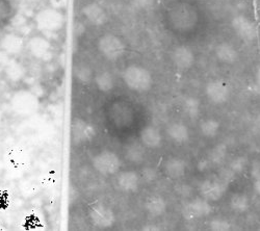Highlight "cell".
<instances>
[{
	"label": "cell",
	"instance_id": "603a6c76",
	"mask_svg": "<svg viewBox=\"0 0 260 231\" xmlns=\"http://www.w3.org/2000/svg\"><path fill=\"white\" fill-rule=\"evenodd\" d=\"M167 202L160 196H150L145 201V209L151 217H161L167 212Z\"/></svg>",
	"mask_w": 260,
	"mask_h": 231
},
{
	"label": "cell",
	"instance_id": "ba28073f",
	"mask_svg": "<svg viewBox=\"0 0 260 231\" xmlns=\"http://www.w3.org/2000/svg\"><path fill=\"white\" fill-rule=\"evenodd\" d=\"M96 136L94 125L83 119L77 118L71 125V141L75 146L89 144Z\"/></svg>",
	"mask_w": 260,
	"mask_h": 231
},
{
	"label": "cell",
	"instance_id": "2e32d148",
	"mask_svg": "<svg viewBox=\"0 0 260 231\" xmlns=\"http://www.w3.org/2000/svg\"><path fill=\"white\" fill-rule=\"evenodd\" d=\"M171 60L177 70L187 71L194 64V54L188 46L180 45L173 49Z\"/></svg>",
	"mask_w": 260,
	"mask_h": 231
},
{
	"label": "cell",
	"instance_id": "f35d334b",
	"mask_svg": "<svg viewBox=\"0 0 260 231\" xmlns=\"http://www.w3.org/2000/svg\"><path fill=\"white\" fill-rule=\"evenodd\" d=\"M2 116H3V113H2V111H0V119H2Z\"/></svg>",
	"mask_w": 260,
	"mask_h": 231
},
{
	"label": "cell",
	"instance_id": "d4e9b609",
	"mask_svg": "<svg viewBox=\"0 0 260 231\" xmlns=\"http://www.w3.org/2000/svg\"><path fill=\"white\" fill-rule=\"evenodd\" d=\"M125 155L129 161L140 163L145 158V146L142 143H130L126 146Z\"/></svg>",
	"mask_w": 260,
	"mask_h": 231
},
{
	"label": "cell",
	"instance_id": "74e56055",
	"mask_svg": "<svg viewBox=\"0 0 260 231\" xmlns=\"http://www.w3.org/2000/svg\"><path fill=\"white\" fill-rule=\"evenodd\" d=\"M256 125H257V127L260 129V114L256 118Z\"/></svg>",
	"mask_w": 260,
	"mask_h": 231
},
{
	"label": "cell",
	"instance_id": "1f68e13d",
	"mask_svg": "<svg viewBox=\"0 0 260 231\" xmlns=\"http://www.w3.org/2000/svg\"><path fill=\"white\" fill-rule=\"evenodd\" d=\"M209 228L213 231H227L230 230L231 224L223 218H214L209 222Z\"/></svg>",
	"mask_w": 260,
	"mask_h": 231
},
{
	"label": "cell",
	"instance_id": "8992f818",
	"mask_svg": "<svg viewBox=\"0 0 260 231\" xmlns=\"http://www.w3.org/2000/svg\"><path fill=\"white\" fill-rule=\"evenodd\" d=\"M26 48L34 58L42 61H48L53 56V45L51 41L43 34L29 38Z\"/></svg>",
	"mask_w": 260,
	"mask_h": 231
},
{
	"label": "cell",
	"instance_id": "30bf717a",
	"mask_svg": "<svg viewBox=\"0 0 260 231\" xmlns=\"http://www.w3.org/2000/svg\"><path fill=\"white\" fill-rule=\"evenodd\" d=\"M90 220L99 229L112 228L116 223V215L111 207L104 204H95L90 209Z\"/></svg>",
	"mask_w": 260,
	"mask_h": 231
},
{
	"label": "cell",
	"instance_id": "277c9868",
	"mask_svg": "<svg viewBox=\"0 0 260 231\" xmlns=\"http://www.w3.org/2000/svg\"><path fill=\"white\" fill-rule=\"evenodd\" d=\"M13 112L20 117H28L36 114L40 109V99L31 91L22 89L16 91L10 100Z\"/></svg>",
	"mask_w": 260,
	"mask_h": 231
},
{
	"label": "cell",
	"instance_id": "5bb4252c",
	"mask_svg": "<svg viewBox=\"0 0 260 231\" xmlns=\"http://www.w3.org/2000/svg\"><path fill=\"white\" fill-rule=\"evenodd\" d=\"M205 93L211 103L216 104V106H221V104L228 102L230 99L231 89L225 81L212 80L206 85Z\"/></svg>",
	"mask_w": 260,
	"mask_h": 231
},
{
	"label": "cell",
	"instance_id": "9a60e30c",
	"mask_svg": "<svg viewBox=\"0 0 260 231\" xmlns=\"http://www.w3.org/2000/svg\"><path fill=\"white\" fill-rule=\"evenodd\" d=\"M81 15L88 22L95 27H101L108 21V15L105 9L97 3H89L81 9Z\"/></svg>",
	"mask_w": 260,
	"mask_h": 231
},
{
	"label": "cell",
	"instance_id": "d6a6232c",
	"mask_svg": "<svg viewBox=\"0 0 260 231\" xmlns=\"http://www.w3.org/2000/svg\"><path fill=\"white\" fill-rule=\"evenodd\" d=\"M68 0H49V6L57 10H63L67 7Z\"/></svg>",
	"mask_w": 260,
	"mask_h": 231
},
{
	"label": "cell",
	"instance_id": "7402d4cb",
	"mask_svg": "<svg viewBox=\"0 0 260 231\" xmlns=\"http://www.w3.org/2000/svg\"><path fill=\"white\" fill-rule=\"evenodd\" d=\"M167 134L172 142L178 145L186 144L189 140V130L182 122L171 123L167 128Z\"/></svg>",
	"mask_w": 260,
	"mask_h": 231
},
{
	"label": "cell",
	"instance_id": "83f0119b",
	"mask_svg": "<svg viewBox=\"0 0 260 231\" xmlns=\"http://www.w3.org/2000/svg\"><path fill=\"white\" fill-rule=\"evenodd\" d=\"M230 207L235 213L244 214L250 207V200L248 196L243 193H235L230 198Z\"/></svg>",
	"mask_w": 260,
	"mask_h": 231
},
{
	"label": "cell",
	"instance_id": "f546056e",
	"mask_svg": "<svg viewBox=\"0 0 260 231\" xmlns=\"http://www.w3.org/2000/svg\"><path fill=\"white\" fill-rule=\"evenodd\" d=\"M200 108L201 103L199 99L194 97H187L183 101V111L185 115L191 120H196L199 117Z\"/></svg>",
	"mask_w": 260,
	"mask_h": 231
},
{
	"label": "cell",
	"instance_id": "4fadbf2b",
	"mask_svg": "<svg viewBox=\"0 0 260 231\" xmlns=\"http://www.w3.org/2000/svg\"><path fill=\"white\" fill-rule=\"evenodd\" d=\"M26 44L25 39L15 31L7 32L0 39V48L9 56L20 55L26 48Z\"/></svg>",
	"mask_w": 260,
	"mask_h": 231
},
{
	"label": "cell",
	"instance_id": "d590c367",
	"mask_svg": "<svg viewBox=\"0 0 260 231\" xmlns=\"http://www.w3.org/2000/svg\"><path fill=\"white\" fill-rule=\"evenodd\" d=\"M254 190L260 196V175L257 176V178L254 181Z\"/></svg>",
	"mask_w": 260,
	"mask_h": 231
},
{
	"label": "cell",
	"instance_id": "5b68a950",
	"mask_svg": "<svg viewBox=\"0 0 260 231\" xmlns=\"http://www.w3.org/2000/svg\"><path fill=\"white\" fill-rule=\"evenodd\" d=\"M92 164L100 175L110 177L119 173L122 162L118 154L114 151L103 150L93 156Z\"/></svg>",
	"mask_w": 260,
	"mask_h": 231
},
{
	"label": "cell",
	"instance_id": "6da1fadb",
	"mask_svg": "<svg viewBox=\"0 0 260 231\" xmlns=\"http://www.w3.org/2000/svg\"><path fill=\"white\" fill-rule=\"evenodd\" d=\"M122 79L130 91L138 94L147 93L153 87L152 73L138 64L128 65L122 73Z\"/></svg>",
	"mask_w": 260,
	"mask_h": 231
},
{
	"label": "cell",
	"instance_id": "7c38bea8",
	"mask_svg": "<svg viewBox=\"0 0 260 231\" xmlns=\"http://www.w3.org/2000/svg\"><path fill=\"white\" fill-rule=\"evenodd\" d=\"M231 26L237 37L245 42H254L258 36L256 24L245 15H237L231 21Z\"/></svg>",
	"mask_w": 260,
	"mask_h": 231
},
{
	"label": "cell",
	"instance_id": "cb8c5ba5",
	"mask_svg": "<svg viewBox=\"0 0 260 231\" xmlns=\"http://www.w3.org/2000/svg\"><path fill=\"white\" fill-rule=\"evenodd\" d=\"M94 81L96 87L102 93H110L115 87V78L114 75L108 71H102L95 75Z\"/></svg>",
	"mask_w": 260,
	"mask_h": 231
},
{
	"label": "cell",
	"instance_id": "ffe728a7",
	"mask_svg": "<svg viewBox=\"0 0 260 231\" xmlns=\"http://www.w3.org/2000/svg\"><path fill=\"white\" fill-rule=\"evenodd\" d=\"M140 141L145 148L156 149L161 146L162 137L159 129L153 125H148L141 130Z\"/></svg>",
	"mask_w": 260,
	"mask_h": 231
},
{
	"label": "cell",
	"instance_id": "3957f363",
	"mask_svg": "<svg viewBox=\"0 0 260 231\" xmlns=\"http://www.w3.org/2000/svg\"><path fill=\"white\" fill-rule=\"evenodd\" d=\"M97 49L106 60L116 62L126 53L127 46L121 37L113 32L103 34L97 41Z\"/></svg>",
	"mask_w": 260,
	"mask_h": 231
},
{
	"label": "cell",
	"instance_id": "ac0fdd59",
	"mask_svg": "<svg viewBox=\"0 0 260 231\" xmlns=\"http://www.w3.org/2000/svg\"><path fill=\"white\" fill-rule=\"evenodd\" d=\"M4 73L6 75V78L10 82L18 83L25 78L27 74V69L20 60L16 58H11L6 62L4 67Z\"/></svg>",
	"mask_w": 260,
	"mask_h": 231
},
{
	"label": "cell",
	"instance_id": "484cf974",
	"mask_svg": "<svg viewBox=\"0 0 260 231\" xmlns=\"http://www.w3.org/2000/svg\"><path fill=\"white\" fill-rule=\"evenodd\" d=\"M220 128H221V123L214 118L206 119L202 121L200 124V131L202 136L207 139L215 138L220 133Z\"/></svg>",
	"mask_w": 260,
	"mask_h": 231
},
{
	"label": "cell",
	"instance_id": "7a4b0ae2",
	"mask_svg": "<svg viewBox=\"0 0 260 231\" xmlns=\"http://www.w3.org/2000/svg\"><path fill=\"white\" fill-rule=\"evenodd\" d=\"M66 19L61 10L52 7L41 9L35 16V24L38 30L43 35H54L60 31Z\"/></svg>",
	"mask_w": 260,
	"mask_h": 231
},
{
	"label": "cell",
	"instance_id": "44dd1931",
	"mask_svg": "<svg viewBox=\"0 0 260 231\" xmlns=\"http://www.w3.org/2000/svg\"><path fill=\"white\" fill-rule=\"evenodd\" d=\"M214 53L216 58H218L223 64L232 65L238 60V52L233 45L228 42H222L218 44L214 49Z\"/></svg>",
	"mask_w": 260,
	"mask_h": 231
},
{
	"label": "cell",
	"instance_id": "e575fe53",
	"mask_svg": "<svg viewBox=\"0 0 260 231\" xmlns=\"http://www.w3.org/2000/svg\"><path fill=\"white\" fill-rule=\"evenodd\" d=\"M156 174L155 172L152 170V169H147L145 172H144V177L145 178H149V180H153L155 178Z\"/></svg>",
	"mask_w": 260,
	"mask_h": 231
},
{
	"label": "cell",
	"instance_id": "f1b7e54d",
	"mask_svg": "<svg viewBox=\"0 0 260 231\" xmlns=\"http://www.w3.org/2000/svg\"><path fill=\"white\" fill-rule=\"evenodd\" d=\"M73 76L81 83H89L93 78V70L86 62H79L73 67Z\"/></svg>",
	"mask_w": 260,
	"mask_h": 231
},
{
	"label": "cell",
	"instance_id": "4dcf8cb0",
	"mask_svg": "<svg viewBox=\"0 0 260 231\" xmlns=\"http://www.w3.org/2000/svg\"><path fill=\"white\" fill-rule=\"evenodd\" d=\"M226 151H227V148L224 144L216 146L215 148H213L210 152L209 161L214 164H220L221 162L224 161L226 157Z\"/></svg>",
	"mask_w": 260,
	"mask_h": 231
},
{
	"label": "cell",
	"instance_id": "e0dca14e",
	"mask_svg": "<svg viewBox=\"0 0 260 231\" xmlns=\"http://www.w3.org/2000/svg\"><path fill=\"white\" fill-rule=\"evenodd\" d=\"M116 184L121 192L132 194L138 191L141 184V176L135 171H122L117 173Z\"/></svg>",
	"mask_w": 260,
	"mask_h": 231
},
{
	"label": "cell",
	"instance_id": "8d00e7d4",
	"mask_svg": "<svg viewBox=\"0 0 260 231\" xmlns=\"http://www.w3.org/2000/svg\"><path fill=\"white\" fill-rule=\"evenodd\" d=\"M256 87L260 94V66L258 67V69L256 71Z\"/></svg>",
	"mask_w": 260,
	"mask_h": 231
},
{
	"label": "cell",
	"instance_id": "836d02e7",
	"mask_svg": "<svg viewBox=\"0 0 260 231\" xmlns=\"http://www.w3.org/2000/svg\"><path fill=\"white\" fill-rule=\"evenodd\" d=\"M177 194H179V195H181V196H188L189 194H190V187L187 185V184H184V183H182V184H180V185H178V188H177Z\"/></svg>",
	"mask_w": 260,
	"mask_h": 231
},
{
	"label": "cell",
	"instance_id": "d6986e66",
	"mask_svg": "<svg viewBox=\"0 0 260 231\" xmlns=\"http://www.w3.org/2000/svg\"><path fill=\"white\" fill-rule=\"evenodd\" d=\"M187 169L186 161L181 157H170L164 163V172L165 174L174 180L182 178Z\"/></svg>",
	"mask_w": 260,
	"mask_h": 231
},
{
	"label": "cell",
	"instance_id": "8fae6325",
	"mask_svg": "<svg viewBox=\"0 0 260 231\" xmlns=\"http://www.w3.org/2000/svg\"><path fill=\"white\" fill-rule=\"evenodd\" d=\"M211 212L212 206L210 204V201L204 199L203 197H198L192 199L184 205L182 209V215L185 220L192 221L208 217Z\"/></svg>",
	"mask_w": 260,
	"mask_h": 231
},
{
	"label": "cell",
	"instance_id": "9c48e42d",
	"mask_svg": "<svg viewBox=\"0 0 260 231\" xmlns=\"http://www.w3.org/2000/svg\"><path fill=\"white\" fill-rule=\"evenodd\" d=\"M228 188V182L222 177L219 178H209L205 179L200 183L199 192L201 196L210 201L215 202L222 199Z\"/></svg>",
	"mask_w": 260,
	"mask_h": 231
},
{
	"label": "cell",
	"instance_id": "4316f807",
	"mask_svg": "<svg viewBox=\"0 0 260 231\" xmlns=\"http://www.w3.org/2000/svg\"><path fill=\"white\" fill-rule=\"evenodd\" d=\"M15 16V8L11 0H0V29L9 25Z\"/></svg>",
	"mask_w": 260,
	"mask_h": 231
},
{
	"label": "cell",
	"instance_id": "52a82bcc",
	"mask_svg": "<svg viewBox=\"0 0 260 231\" xmlns=\"http://www.w3.org/2000/svg\"><path fill=\"white\" fill-rule=\"evenodd\" d=\"M5 161L7 168L11 172L21 173L27 169L30 162V156L22 147L15 146L9 148L6 152Z\"/></svg>",
	"mask_w": 260,
	"mask_h": 231
}]
</instances>
